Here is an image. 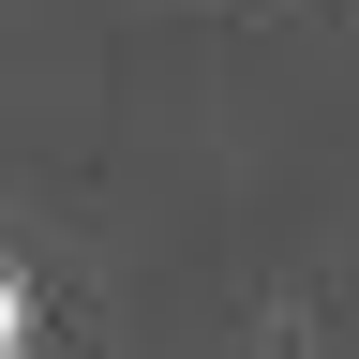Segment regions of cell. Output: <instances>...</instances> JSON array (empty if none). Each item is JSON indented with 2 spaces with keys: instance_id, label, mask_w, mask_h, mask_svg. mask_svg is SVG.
Masks as SVG:
<instances>
[{
  "instance_id": "cell-1",
  "label": "cell",
  "mask_w": 359,
  "mask_h": 359,
  "mask_svg": "<svg viewBox=\"0 0 359 359\" xmlns=\"http://www.w3.org/2000/svg\"><path fill=\"white\" fill-rule=\"evenodd\" d=\"M0 330H15V299H0Z\"/></svg>"
}]
</instances>
